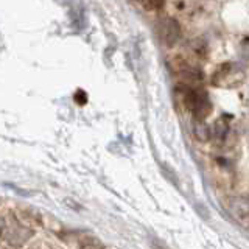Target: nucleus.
<instances>
[{"label":"nucleus","mask_w":249,"mask_h":249,"mask_svg":"<svg viewBox=\"0 0 249 249\" xmlns=\"http://www.w3.org/2000/svg\"><path fill=\"white\" fill-rule=\"evenodd\" d=\"M156 33H158L160 42L163 45L173 47L179 41V37H181V27H179V23L175 19L165 18L158 22V25H156Z\"/></svg>","instance_id":"f257e3e1"},{"label":"nucleus","mask_w":249,"mask_h":249,"mask_svg":"<svg viewBox=\"0 0 249 249\" xmlns=\"http://www.w3.org/2000/svg\"><path fill=\"white\" fill-rule=\"evenodd\" d=\"M229 212L240 226L249 228V196L246 195L233 196L229 202Z\"/></svg>","instance_id":"f03ea898"},{"label":"nucleus","mask_w":249,"mask_h":249,"mask_svg":"<svg viewBox=\"0 0 249 249\" xmlns=\"http://www.w3.org/2000/svg\"><path fill=\"white\" fill-rule=\"evenodd\" d=\"M193 132L199 142H207L210 136H212L206 120H199V119H193Z\"/></svg>","instance_id":"7ed1b4c3"},{"label":"nucleus","mask_w":249,"mask_h":249,"mask_svg":"<svg viewBox=\"0 0 249 249\" xmlns=\"http://www.w3.org/2000/svg\"><path fill=\"white\" fill-rule=\"evenodd\" d=\"M226 134H228V124H226L224 122H218L215 124V137L218 140H223Z\"/></svg>","instance_id":"20e7f679"},{"label":"nucleus","mask_w":249,"mask_h":249,"mask_svg":"<svg viewBox=\"0 0 249 249\" xmlns=\"http://www.w3.org/2000/svg\"><path fill=\"white\" fill-rule=\"evenodd\" d=\"M140 3H142L146 10H159L163 3V0H140Z\"/></svg>","instance_id":"39448f33"},{"label":"nucleus","mask_w":249,"mask_h":249,"mask_svg":"<svg viewBox=\"0 0 249 249\" xmlns=\"http://www.w3.org/2000/svg\"><path fill=\"white\" fill-rule=\"evenodd\" d=\"M139 2H140V0H139Z\"/></svg>","instance_id":"423d86ee"}]
</instances>
